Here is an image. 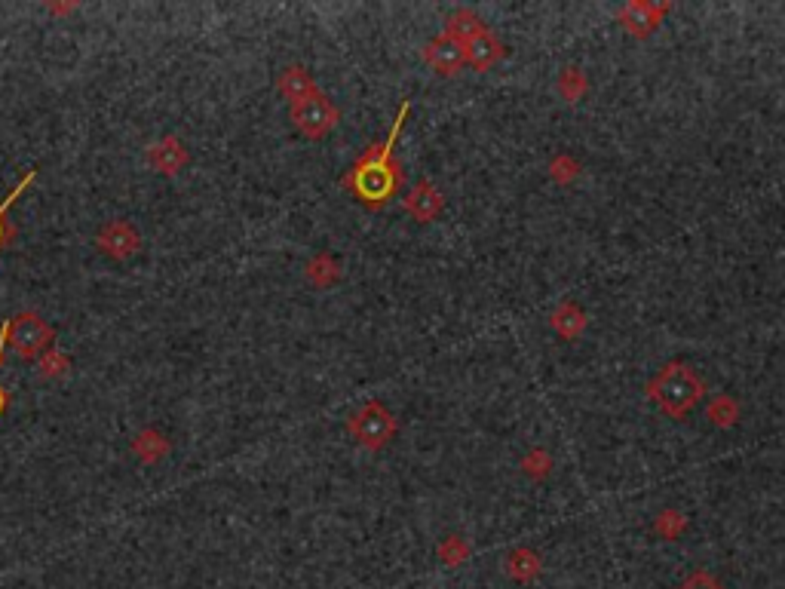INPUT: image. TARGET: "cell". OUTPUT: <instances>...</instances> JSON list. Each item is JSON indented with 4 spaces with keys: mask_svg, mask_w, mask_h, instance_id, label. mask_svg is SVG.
<instances>
[{
    "mask_svg": "<svg viewBox=\"0 0 785 589\" xmlns=\"http://www.w3.org/2000/svg\"><path fill=\"white\" fill-rule=\"evenodd\" d=\"M148 163L163 175H175L188 166V151H184V145L175 135H166V139H160L157 145L148 148Z\"/></svg>",
    "mask_w": 785,
    "mask_h": 589,
    "instance_id": "9",
    "label": "cell"
},
{
    "mask_svg": "<svg viewBox=\"0 0 785 589\" xmlns=\"http://www.w3.org/2000/svg\"><path fill=\"white\" fill-rule=\"evenodd\" d=\"M424 59H427V65H430L436 74H442V77H454L460 68L467 65L464 47H460L457 40H451L448 34H439L436 40L427 43V47H424Z\"/></svg>",
    "mask_w": 785,
    "mask_h": 589,
    "instance_id": "7",
    "label": "cell"
},
{
    "mask_svg": "<svg viewBox=\"0 0 785 589\" xmlns=\"http://www.w3.org/2000/svg\"><path fill=\"white\" fill-rule=\"evenodd\" d=\"M96 246L114 258V261H123V258H132L138 252V246H142V237H138V231L132 228L129 221H108L105 228L96 234Z\"/></svg>",
    "mask_w": 785,
    "mask_h": 589,
    "instance_id": "6",
    "label": "cell"
},
{
    "mask_svg": "<svg viewBox=\"0 0 785 589\" xmlns=\"http://www.w3.org/2000/svg\"><path fill=\"white\" fill-rule=\"evenodd\" d=\"M289 114H292V123L298 126V132H304L307 139H322V135H329L341 117L335 102L326 93H313L310 99L292 105Z\"/></svg>",
    "mask_w": 785,
    "mask_h": 589,
    "instance_id": "5",
    "label": "cell"
},
{
    "mask_svg": "<svg viewBox=\"0 0 785 589\" xmlns=\"http://www.w3.org/2000/svg\"><path fill=\"white\" fill-rule=\"evenodd\" d=\"M681 528H684V516L681 513H672V510H666V513H660V519H657V531L663 534V537H675V534H681Z\"/></svg>",
    "mask_w": 785,
    "mask_h": 589,
    "instance_id": "22",
    "label": "cell"
},
{
    "mask_svg": "<svg viewBox=\"0 0 785 589\" xmlns=\"http://www.w3.org/2000/svg\"><path fill=\"white\" fill-rule=\"evenodd\" d=\"M442 556H445L448 565H457L460 559L467 556V550H464V543H460V537H451V540H448V547L442 550Z\"/></svg>",
    "mask_w": 785,
    "mask_h": 589,
    "instance_id": "24",
    "label": "cell"
},
{
    "mask_svg": "<svg viewBox=\"0 0 785 589\" xmlns=\"http://www.w3.org/2000/svg\"><path fill=\"white\" fill-rule=\"evenodd\" d=\"M552 329L562 332L565 338H574L586 329V313L574 304H562L556 313H552Z\"/></svg>",
    "mask_w": 785,
    "mask_h": 589,
    "instance_id": "16",
    "label": "cell"
},
{
    "mask_svg": "<svg viewBox=\"0 0 785 589\" xmlns=\"http://www.w3.org/2000/svg\"><path fill=\"white\" fill-rule=\"evenodd\" d=\"M485 31V22L476 16V13H470V10H457L451 19H448V25H445V34L451 37V40H457L460 47H464V43H470L473 37H479Z\"/></svg>",
    "mask_w": 785,
    "mask_h": 589,
    "instance_id": "14",
    "label": "cell"
},
{
    "mask_svg": "<svg viewBox=\"0 0 785 589\" xmlns=\"http://www.w3.org/2000/svg\"><path fill=\"white\" fill-rule=\"evenodd\" d=\"M7 409H10V393H7L4 387H0V415H4Z\"/></svg>",
    "mask_w": 785,
    "mask_h": 589,
    "instance_id": "25",
    "label": "cell"
},
{
    "mask_svg": "<svg viewBox=\"0 0 785 589\" xmlns=\"http://www.w3.org/2000/svg\"><path fill=\"white\" fill-rule=\"evenodd\" d=\"M464 59H467V65H473L476 71H488L497 59H503V43H500V37L485 28L479 37H473L470 43H464Z\"/></svg>",
    "mask_w": 785,
    "mask_h": 589,
    "instance_id": "10",
    "label": "cell"
},
{
    "mask_svg": "<svg viewBox=\"0 0 785 589\" xmlns=\"http://www.w3.org/2000/svg\"><path fill=\"white\" fill-rule=\"evenodd\" d=\"M506 571H510V577H516L519 583H528L540 574V559L534 550H516L510 556V562H506Z\"/></svg>",
    "mask_w": 785,
    "mask_h": 589,
    "instance_id": "17",
    "label": "cell"
},
{
    "mask_svg": "<svg viewBox=\"0 0 785 589\" xmlns=\"http://www.w3.org/2000/svg\"><path fill=\"white\" fill-rule=\"evenodd\" d=\"M307 280L313 286H332L338 280V264L329 258V255H316L310 264H307Z\"/></svg>",
    "mask_w": 785,
    "mask_h": 589,
    "instance_id": "18",
    "label": "cell"
},
{
    "mask_svg": "<svg viewBox=\"0 0 785 589\" xmlns=\"http://www.w3.org/2000/svg\"><path fill=\"white\" fill-rule=\"evenodd\" d=\"M678 589H724V583L715 574H709V571H694Z\"/></svg>",
    "mask_w": 785,
    "mask_h": 589,
    "instance_id": "21",
    "label": "cell"
},
{
    "mask_svg": "<svg viewBox=\"0 0 785 589\" xmlns=\"http://www.w3.org/2000/svg\"><path fill=\"white\" fill-rule=\"evenodd\" d=\"M4 350H7V323L0 326V362H4Z\"/></svg>",
    "mask_w": 785,
    "mask_h": 589,
    "instance_id": "26",
    "label": "cell"
},
{
    "mask_svg": "<svg viewBox=\"0 0 785 589\" xmlns=\"http://www.w3.org/2000/svg\"><path fill=\"white\" fill-rule=\"evenodd\" d=\"M408 111H411V105H408V99H405V102L399 105V114H396V120H393V126H390L387 139L368 148V151L350 166V172L344 175V188H347L362 206H368V209H384V206L399 194V188H402V169H399L393 151H396V139H399V129H402Z\"/></svg>",
    "mask_w": 785,
    "mask_h": 589,
    "instance_id": "1",
    "label": "cell"
},
{
    "mask_svg": "<svg viewBox=\"0 0 785 589\" xmlns=\"http://www.w3.org/2000/svg\"><path fill=\"white\" fill-rule=\"evenodd\" d=\"M56 341V329L40 320L34 310H22L13 320H7V344L22 356V359H37Z\"/></svg>",
    "mask_w": 785,
    "mask_h": 589,
    "instance_id": "3",
    "label": "cell"
},
{
    "mask_svg": "<svg viewBox=\"0 0 785 589\" xmlns=\"http://www.w3.org/2000/svg\"><path fill=\"white\" fill-rule=\"evenodd\" d=\"M132 448H135V455L142 458L145 464H157V461H163V458H166V451H169V439H166L160 430L148 427V430H142V433L135 436Z\"/></svg>",
    "mask_w": 785,
    "mask_h": 589,
    "instance_id": "13",
    "label": "cell"
},
{
    "mask_svg": "<svg viewBox=\"0 0 785 589\" xmlns=\"http://www.w3.org/2000/svg\"><path fill=\"white\" fill-rule=\"evenodd\" d=\"M350 436L362 445V448H384L393 436H396V418L390 415L387 405L381 402H365L362 409L350 418L347 424Z\"/></svg>",
    "mask_w": 785,
    "mask_h": 589,
    "instance_id": "4",
    "label": "cell"
},
{
    "mask_svg": "<svg viewBox=\"0 0 785 589\" xmlns=\"http://www.w3.org/2000/svg\"><path fill=\"white\" fill-rule=\"evenodd\" d=\"M522 464H525V473H531V476H543L546 467H549V458L543 455V451H531V455H528Z\"/></svg>",
    "mask_w": 785,
    "mask_h": 589,
    "instance_id": "23",
    "label": "cell"
},
{
    "mask_svg": "<svg viewBox=\"0 0 785 589\" xmlns=\"http://www.w3.org/2000/svg\"><path fill=\"white\" fill-rule=\"evenodd\" d=\"M71 369V356L59 347H50L40 356V378H62Z\"/></svg>",
    "mask_w": 785,
    "mask_h": 589,
    "instance_id": "19",
    "label": "cell"
},
{
    "mask_svg": "<svg viewBox=\"0 0 785 589\" xmlns=\"http://www.w3.org/2000/svg\"><path fill=\"white\" fill-rule=\"evenodd\" d=\"M276 86H280V93L289 99V105H298V102L310 99L313 93H319L313 77H310L307 68H301V65H289V68L280 74V80H276Z\"/></svg>",
    "mask_w": 785,
    "mask_h": 589,
    "instance_id": "12",
    "label": "cell"
},
{
    "mask_svg": "<svg viewBox=\"0 0 785 589\" xmlns=\"http://www.w3.org/2000/svg\"><path fill=\"white\" fill-rule=\"evenodd\" d=\"M405 209L418 221H433L442 212V194L436 191V185H430V181H418L405 197Z\"/></svg>",
    "mask_w": 785,
    "mask_h": 589,
    "instance_id": "11",
    "label": "cell"
},
{
    "mask_svg": "<svg viewBox=\"0 0 785 589\" xmlns=\"http://www.w3.org/2000/svg\"><path fill=\"white\" fill-rule=\"evenodd\" d=\"M46 10H50V13H68V10H74V4H65V7H59V4H46Z\"/></svg>",
    "mask_w": 785,
    "mask_h": 589,
    "instance_id": "27",
    "label": "cell"
},
{
    "mask_svg": "<svg viewBox=\"0 0 785 589\" xmlns=\"http://www.w3.org/2000/svg\"><path fill=\"white\" fill-rule=\"evenodd\" d=\"M669 7L666 4H648V0H632V4H626L620 10V25L635 34V37H648L651 31H657L663 13Z\"/></svg>",
    "mask_w": 785,
    "mask_h": 589,
    "instance_id": "8",
    "label": "cell"
},
{
    "mask_svg": "<svg viewBox=\"0 0 785 589\" xmlns=\"http://www.w3.org/2000/svg\"><path fill=\"white\" fill-rule=\"evenodd\" d=\"M34 178H37V172H34V169H31V172H25V178H22L19 185L13 188V194H10L4 203H0V249H7V246L16 240V228H13V224L7 221V212H10V206L16 203V197H22V194H25V188L31 185Z\"/></svg>",
    "mask_w": 785,
    "mask_h": 589,
    "instance_id": "15",
    "label": "cell"
},
{
    "mask_svg": "<svg viewBox=\"0 0 785 589\" xmlns=\"http://www.w3.org/2000/svg\"><path fill=\"white\" fill-rule=\"evenodd\" d=\"M703 393H706L703 378L690 366H684V362H669V366H663L648 381V396L669 418H684L703 399Z\"/></svg>",
    "mask_w": 785,
    "mask_h": 589,
    "instance_id": "2",
    "label": "cell"
},
{
    "mask_svg": "<svg viewBox=\"0 0 785 589\" xmlns=\"http://www.w3.org/2000/svg\"><path fill=\"white\" fill-rule=\"evenodd\" d=\"M736 402L730 399V396H718L712 405H709V418H712V424H718V427H730L733 421H736Z\"/></svg>",
    "mask_w": 785,
    "mask_h": 589,
    "instance_id": "20",
    "label": "cell"
}]
</instances>
